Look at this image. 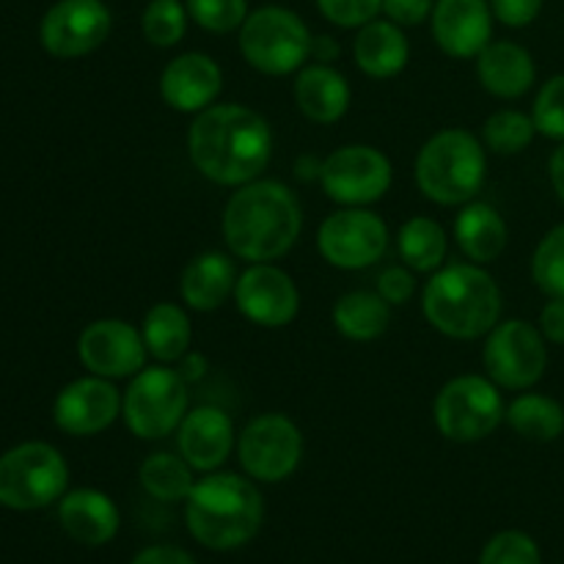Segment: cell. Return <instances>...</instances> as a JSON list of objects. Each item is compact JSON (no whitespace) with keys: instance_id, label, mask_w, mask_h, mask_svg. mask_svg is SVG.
I'll use <instances>...</instances> for the list:
<instances>
[{"instance_id":"18","label":"cell","mask_w":564,"mask_h":564,"mask_svg":"<svg viewBox=\"0 0 564 564\" xmlns=\"http://www.w3.org/2000/svg\"><path fill=\"white\" fill-rule=\"evenodd\" d=\"M176 446L196 474L220 471V466L237 449L235 422L215 405L191 408L176 430Z\"/></svg>"},{"instance_id":"2","label":"cell","mask_w":564,"mask_h":564,"mask_svg":"<svg viewBox=\"0 0 564 564\" xmlns=\"http://www.w3.org/2000/svg\"><path fill=\"white\" fill-rule=\"evenodd\" d=\"M220 229L231 257L248 264L275 262L301 237V202L284 182L253 180L231 193Z\"/></svg>"},{"instance_id":"15","label":"cell","mask_w":564,"mask_h":564,"mask_svg":"<svg viewBox=\"0 0 564 564\" xmlns=\"http://www.w3.org/2000/svg\"><path fill=\"white\" fill-rule=\"evenodd\" d=\"M110 11L102 0H58L42 20L44 50L55 58H83L110 36Z\"/></svg>"},{"instance_id":"16","label":"cell","mask_w":564,"mask_h":564,"mask_svg":"<svg viewBox=\"0 0 564 564\" xmlns=\"http://www.w3.org/2000/svg\"><path fill=\"white\" fill-rule=\"evenodd\" d=\"M77 356L83 367L99 378H132L147 367V341L135 325L105 317L86 325L77 339Z\"/></svg>"},{"instance_id":"3","label":"cell","mask_w":564,"mask_h":564,"mask_svg":"<svg viewBox=\"0 0 564 564\" xmlns=\"http://www.w3.org/2000/svg\"><path fill=\"white\" fill-rule=\"evenodd\" d=\"M264 523V499L248 474L213 471L196 479L185 499L187 534L207 551H237Z\"/></svg>"},{"instance_id":"22","label":"cell","mask_w":564,"mask_h":564,"mask_svg":"<svg viewBox=\"0 0 564 564\" xmlns=\"http://www.w3.org/2000/svg\"><path fill=\"white\" fill-rule=\"evenodd\" d=\"M237 264L229 253L204 251L187 262L182 270L180 292L182 301L193 312H215L224 306L229 297H235L237 286Z\"/></svg>"},{"instance_id":"6","label":"cell","mask_w":564,"mask_h":564,"mask_svg":"<svg viewBox=\"0 0 564 564\" xmlns=\"http://www.w3.org/2000/svg\"><path fill=\"white\" fill-rule=\"evenodd\" d=\"M191 411V391L180 369L169 364L143 367L132 375L121 400V419L141 441H163L176 433Z\"/></svg>"},{"instance_id":"31","label":"cell","mask_w":564,"mask_h":564,"mask_svg":"<svg viewBox=\"0 0 564 564\" xmlns=\"http://www.w3.org/2000/svg\"><path fill=\"white\" fill-rule=\"evenodd\" d=\"M138 482L152 499L176 505V501H185L191 496L193 485H196V471L182 455L154 452L138 468Z\"/></svg>"},{"instance_id":"42","label":"cell","mask_w":564,"mask_h":564,"mask_svg":"<svg viewBox=\"0 0 564 564\" xmlns=\"http://www.w3.org/2000/svg\"><path fill=\"white\" fill-rule=\"evenodd\" d=\"M540 334L551 345H564V297H549L538 319Z\"/></svg>"},{"instance_id":"9","label":"cell","mask_w":564,"mask_h":564,"mask_svg":"<svg viewBox=\"0 0 564 564\" xmlns=\"http://www.w3.org/2000/svg\"><path fill=\"white\" fill-rule=\"evenodd\" d=\"M507 405L501 389L488 375H457L433 402L438 433L455 444H477L499 430Z\"/></svg>"},{"instance_id":"11","label":"cell","mask_w":564,"mask_h":564,"mask_svg":"<svg viewBox=\"0 0 564 564\" xmlns=\"http://www.w3.org/2000/svg\"><path fill=\"white\" fill-rule=\"evenodd\" d=\"M242 474L262 485H279L297 471L303 460L301 427L284 413H262L242 427L237 438Z\"/></svg>"},{"instance_id":"45","label":"cell","mask_w":564,"mask_h":564,"mask_svg":"<svg viewBox=\"0 0 564 564\" xmlns=\"http://www.w3.org/2000/svg\"><path fill=\"white\" fill-rule=\"evenodd\" d=\"M549 180H551V187H554L556 198L564 204V141L554 149V154H551Z\"/></svg>"},{"instance_id":"26","label":"cell","mask_w":564,"mask_h":564,"mask_svg":"<svg viewBox=\"0 0 564 564\" xmlns=\"http://www.w3.org/2000/svg\"><path fill=\"white\" fill-rule=\"evenodd\" d=\"M507 237L510 231L494 204L477 202V198L463 204L460 215L455 218V242L468 262H496L505 253Z\"/></svg>"},{"instance_id":"12","label":"cell","mask_w":564,"mask_h":564,"mask_svg":"<svg viewBox=\"0 0 564 564\" xmlns=\"http://www.w3.org/2000/svg\"><path fill=\"white\" fill-rule=\"evenodd\" d=\"M394 182L391 160L378 147L367 143H347L334 149L323 160V185L325 196L341 207H369L389 193Z\"/></svg>"},{"instance_id":"28","label":"cell","mask_w":564,"mask_h":564,"mask_svg":"<svg viewBox=\"0 0 564 564\" xmlns=\"http://www.w3.org/2000/svg\"><path fill=\"white\" fill-rule=\"evenodd\" d=\"M334 317L336 330L350 341H372L389 330L391 323V306L369 290H352L345 292L339 301L334 303Z\"/></svg>"},{"instance_id":"46","label":"cell","mask_w":564,"mask_h":564,"mask_svg":"<svg viewBox=\"0 0 564 564\" xmlns=\"http://www.w3.org/2000/svg\"><path fill=\"white\" fill-rule=\"evenodd\" d=\"M180 372L187 383H191V380H202L204 375H207V358H204L202 352H187L180 361Z\"/></svg>"},{"instance_id":"20","label":"cell","mask_w":564,"mask_h":564,"mask_svg":"<svg viewBox=\"0 0 564 564\" xmlns=\"http://www.w3.org/2000/svg\"><path fill=\"white\" fill-rule=\"evenodd\" d=\"M224 88V72L207 53H182L160 75V97L180 113H202Z\"/></svg>"},{"instance_id":"17","label":"cell","mask_w":564,"mask_h":564,"mask_svg":"<svg viewBox=\"0 0 564 564\" xmlns=\"http://www.w3.org/2000/svg\"><path fill=\"white\" fill-rule=\"evenodd\" d=\"M121 400L124 394L108 378L91 375L61 389L55 397L53 419L66 435L88 438L108 430L121 416Z\"/></svg>"},{"instance_id":"13","label":"cell","mask_w":564,"mask_h":564,"mask_svg":"<svg viewBox=\"0 0 564 564\" xmlns=\"http://www.w3.org/2000/svg\"><path fill=\"white\" fill-rule=\"evenodd\" d=\"M317 251L339 270H367L389 251V226L367 207H341L319 224Z\"/></svg>"},{"instance_id":"21","label":"cell","mask_w":564,"mask_h":564,"mask_svg":"<svg viewBox=\"0 0 564 564\" xmlns=\"http://www.w3.org/2000/svg\"><path fill=\"white\" fill-rule=\"evenodd\" d=\"M61 529L86 549L113 543L121 529V512L108 494L97 488H77L61 496Z\"/></svg>"},{"instance_id":"37","label":"cell","mask_w":564,"mask_h":564,"mask_svg":"<svg viewBox=\"0 0 564 564\" xmlns=\"http://www.w3.org/2000/svg\"><path fill=\"white\" fill-rule=\"evenodd\" d=\"M187 14L209 33H231L248 17L246 0H187Z\"/></svg>"},{"instance_id":"36","label":"cell","mask_w":564,"mask_h":564,"mask_svg":"<svg viewBox=\"0 0 564 564\" xmlns=\"http://www.w3.org/2000/svg\"><path fill=\"white\" fill-rule=\"evenodd\" d=\"M532 121L538 127V135L560 143L564 141V72L540 86L532 105Z\"/></svg>"},{"instance_id":"43","label":"cell","mask_w":564,"mask_h":564,"mask_svg":"<svg viewBox=\"0 0 564 564\" xmlns=\"http://www.w3.org/2000/svg\"><path fill=\"white\" fill-rule=\"evenodd\" d=\"M130 564H198L196 556L187 554L180 545H149L138 551Z\"/></svg>"},{"instance_id":"39","label":"cell","mask_w":564,"mask_h":564,"mask_svg":"<svg viewBox=\"0 0 564 564\" xmlns=\"http://www.w3.org/2000/svg\"><path fill=\"white\" fill-rule=\"evenodd\" d=\"M378 292L389 306H405L411 297L416 295V275L408 264H394V268L383 270L378 279Z\"/></svg>"},{"instance_id":"34","label":"cell","mask_w":564,"mask_h":564,"mask_svg":"<svg viewBox=\"0 0 564 564\" xmlns=\"http://www.w3.org/2000/svg\"><path fill=\"white\" fill-rule=\"evenodd\" d=\"M532 279L545 297H564V220L534 248Z\"/></svg>"},{"instance_id":"14","label":"cell","mask_w":564,"mask_h":564,"mask_svg":"<svg viewBox=\"0 0 564 564\" xmlns=\"http://www.w3.org/2000/svg\"><path fill=\"white\" fill-rule=\"evenodd\" d=\"M235 303L248 323L284 328L301 312V292L286 270L273 262H253L237 275Z\"/></svg>"},{"instance_id":"5","label":"cell","mask_w":564,"mask_h":564,"mask_svg":"<svg viewBox=\"0 0 564 564\" xmlns=\"http://www.w3.org/2000/svg\"><path fill=\"white\" fill-rule=\"evenodd\" d=\"M488 174V154L474 132L449 127L419 149L416 185L424 198L441 207H463L482 191Z\"/></svg>"},{"instance_id":"23","label":"cell","mask_w":564,"mask_h":564,"mask_svg":"<svg viewBox=\"0 0 564 564\" xmlns=\"http://www.w3.org/2000/svg\"><path fill=\"white\" fill-rule=\"evenodd\" d=\"M477 77L488 94L499 99H518L538 80L532 53L518 42H490L477 55Z\"/></svg>"},{"instance_id":"47","label":"cell","mask_w":564,"mask_h":564,"mask_svg":"<svg viewBox=\"0 0 564 564\" xmlns=\"http://www.w3.org/2000/svg\"><path fill=\"white\" fill-rule=\"evenodd\" d=\"M319 174H323V160L312 158V154L297 160V165H295L297 180H317L319 182Z\"/></svg>"},{"instance_id":"35","label":"cell","mask_w":564,"mask_h":564,"mask_svg":"<svg viewBox=\"0 0 564 564\" xmlns=\"http://www.w3.org/2000/svg\"><path fill=\"white\" fill-rule=\"evenodd\" d=\"M477 564H543V551L523 529H505L482 545Z\"/></svg>"},{"instance_id":"30","label":"cell","mask_w":564,"mask_h":564,"mask_svg":"<svg viewBox=\"0 0 564 564\" xmlns=\"http://www.w3.org/2000/svg\"><path fill=\"white\" fill-rule=\"evenodd\" d=\"M507 424L521 438L534 444H554L564 435V405L549 394L523 391L507 405Z\"/></svg>"},{"instance_id":"7","label":"cell","mask_w":564,"mask_h":564,"mask_svg":"<svg viewBox=\"0 0 564 564\" xmlns=\"http://www.w3.org/2000/svg\"><path fill=\"white\" fill-rule=\"evenodd\" d=\"M240 53L262 75L284 77L301 72L312 53V33L295 11L262 6L240 28Z\"/></svg>"},{"instance_id":"38","label":"cell","mask_w":564,"mask_h":564,"mask_svg":"<svg viewBox=\"0 0 564 564\" xmlns=\"http://www.w3.org/2000/svg\"><path fill=\"white\" fill-rule=\"evenodd\" d=\"M319 14L339 28H364L383 11V0H317Z\"/></svg>"},{"instance_id":"27","label":"cell","mask_w":564,"mask_h":564,"mask_svg":"<svg viewBox=\"0 0 564 564\" xmlns=\"http://www.w3.org/2000/svg\"><path fill=\"white\" fill-rule=\"evenodd\" d=\"M143 341H147L149 356L158 364H180L191 352L193 325L191 317L176 303H154L147 312L141 325Z\"/></svg>"},{"instance_id":"40","label":"cell","mask_w":564,"mask_h":564,"mask_svg":"<svg viewBox=\"0 0 564 564\" xmlns=\"http://www.w3.org/2000/svg\"><path fill=\"white\" fill-rule=\"evenodd\" d=\"M490 9L507 28H527L540 17L543 0H490Z\"/></svg>"},{"instance_id":"29","label":"cell","mask_w":564,"mask_h":564,"mask_svg":"<svg viewBox=\"0 0 564 564\" xmlns=\"http://www.w3.org/2000/svg\"><path fill=\"white\" fill-rule=\"evenodd\" d=\"M449 237L444 226L427 215H413L397 231V253L413 273H435L444 268Z\"/></svg>"},{"instance_id":"25","label":"cell","mask_w":564,"mask_h":564,"mask_svg":"<svg viewBox=\"0 0 564 564\" xmlns=\"http://www.w3.org/2000/svg\"><path fill=\"white\" fill-rule=\"evenodd\" d=\"M352 58L367 77L389 80L408 66L411 44H408V36L397 22L372 20L358 28V36L352 42Z\"/></svg>"},{"instance_id":"32","label":"cell","mask_w":564,"mask_h":564,"mask_svg":"<svg viewBox=\"0 0 564 564\" xmlns=\"http://www.w3.org/2000/svg\"><path fill=\"white\" fill-rule=\"evenodd\" d=\"M538 127H534L532 113H523L516 108H501L488 116L482 127L485 147L494 154H521L523 149L532 147Z\"/></svg>"},{"instance_id":"4","label":"cell","mask_w":564,"mask_h":564,"mask_svg":"<svg viewBox=\"0 0 564 564\" xmlns=\"http://www.w3.org/2000/svg\"><path fill=\"white\" fill-rule=\"evenodd\" d=\"M501 290L477 262L444 264L422 290L424 319L449 339L471 341L488 336L501 323Z\"/></svg>"},{"instance_id":"24","label":"cell","mask_w":564,"mask_h":564,"mask_svg":"<svg viewBox=\"0 0 564 564\" xmlns=\"http://www.w3.org/2000/svg\"><path fill=\"white\" fill-rule=\"evenodd\" d=\"M350 83L330 64H306L295 77V102L314 124H334L350 110Z\"/></svg>"},{"instance_id":"10","label":"cell","mask_w":564,"mask_h":564,"mask_svg":"<svg viewBox=\"0 0 564 564\" xmlns=\"http://www.w3.org/2000/svg\"><path fill=\"white\" fill-rule=\"evenodd\" d=\"M482 364L499 389L529 391L549 369V341L527 319H505L485 336Z\"/></svg>"},{"instance_id":"1","label":"cell","mask_w":564,"mask_h":564,"mask_svg":"<svg viewBox=\"0 0 564 564\" xmlns=\"http://www.w3.org/2000/svg\"><path fill=\"white\" fill-rule=\"evenodd\" d=\"M187 154L204 180L240 187L268 169L273 130L262 113L246 105H209L187 130Z\"/></svg>"},{"instance_id":"41","label":"cell","mask_w":564,"mask_h":564,"mask_svg":"<svg viewBox=\"0 0 564 564\" xmlns=\"http://www.w3.org/2000/svg\"><path fill=\"white\" fill-rule=\"evenodd\" d=\"M435 0H383L386 20L397 22L400 28L422 25L427 17H433Z\"/></svg>"},{"instance_id":"19","label":"cell","mask_w":564,"mask_h":564,"mask_svg":"<svg viewBox=\"0 0 564 564\" xmlns=\"http://www.w3.org/2000/svg\"><path fill=\"white\" fill-rule=\"evenodd\" d=\"M430 20L435 44L449 58H477L494 39L490 0H438Z\"/></svg>"},{"instance_id":"8","label":"cell","mask_w":564,"mask_h":564,"mask_svg":"<svg viewBox=\"0 0 564 564\" xmlns=\"http://www.w3.org/2000/svg\"><path fill=\"white\" fill-rule=\"evenodd\" d=\"M69 485V466L55 446L28 441L0 457V505L31 512L61 501Z\"/></svg>"},{"instance_id":"33","label":"cell","mask_w":564,"mask_h":564,"mask_svg":"<svg viewBox=\"0 0 564 564\" xmlns=\"http://www.w3.org/2000/svg\"><path fill=\"white\" fill-rule=\"evenodd\" d=\"M187 17V6L180 0H152L141 17L143 39L154 47H174L185 39Z\"/></svg>"},{"instance_id":"44","label":"cell","mask_w":564,"mask_h":564,"mask_svg":"<svg viewBox=\"0 0 564 564\" xmlns=\"http://www.w3.org/2000/svg\"><path fill=\"white\" fill-rule=\"evenodd\" d=\"M339 55L341 47L334 36H312V53H308V58L314 64H334Z\"/></svg>"}]
</instances>
